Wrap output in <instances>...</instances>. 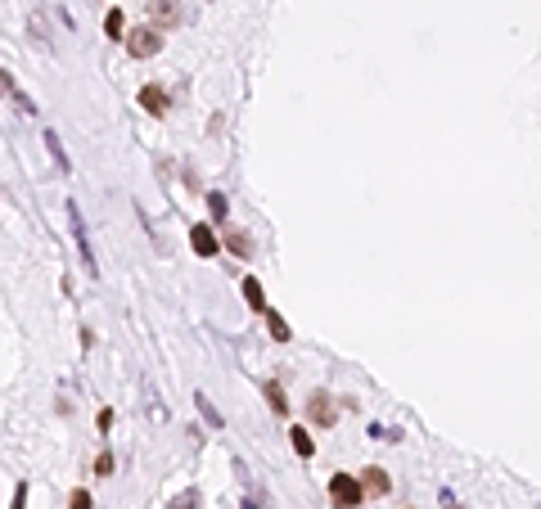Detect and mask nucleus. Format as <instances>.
Here are the masks:
<instances>
[{
	"label": "nucleus",
	"mask_w": 541,
	"mask_h": 509,
	"mask_svg": "<svg viewBox=\"0 0 541 509\" xmlns=\"http://www.w3.org/2000/svg\"><path fill=\"white\" fill-rule=\"evenodd\" d=\"M189 248H194L198 257H217V235L207 226H194L189 230Z\"/></svg>",
	"instance_id": "6"
},
{
	"label": "nucleus",
	"mask_w": 541,
	"mask_h": 509,
	"mask_svg": "<svg viewBox=\"0 0 541 509\" xmlns=\"http://www.w3.org/2000/svg\"><path fill=\"white\" fill-rule=\"evenodd\" d=\"M207 207H212V217H226V212H230V203H226V194H207Z\"/></svg>",
	"instance_id": "17"
},
{
	"label": "nucleus",
	"mask_w": 541,
	"mask_h": 509,
	"mask_svg": "<svg viewBox=\"0 0 541 509\" xmlns=\"http://www.w3.org/2000/svg\"><path fill=\"white\" fill-rule=\"evenodd\" d=\"M68 217H72V235H77V253H81V266L95 275V253H91V239H86V221H81V207L68 203Z\"/></svg>",
	"instance_id": "4"
},
{
	"label": "nucleus",
	"mask_w": 541,
	"mask_h": 509,
	"mask_svg": "<svg viewBox=\"0 0 541 509\" xmlns=\"http://www.w3.org/2000/svg\"><path fill=\"white\" fill-rule=\"evenodd\" d=\"M194 505H198V492H180L172 509H194Z\"/></svg>",
	"instance_id": "19"
},
{
	"label": "nucleus",
	"mask_w": 541,
	"mask_h": 509,
	"mask_svg": "<svg viewBox=\"0 0 541 509\" xmlns=\"http://www.w3.org/2000/svg\"><path fill=\"white\" fill-rule=\"evenodd\" d=\"M240 289H244V302H249L253 311H267V293H262V284L253 280V275H249V280L240 284Z\"/></svg>",
	"instance_id": "9"
},
{
	"label": "nucleus",
	"mask_w": 541,
	"mask_h": 509,
	"mask_svg": "<svg viewBox=\"0 0 541 509\" xmlns=\"http://www.w3.org/2000/svg\"><path fill=\"white\" fill-rule=\"evenodd\" d=\"M104 32H109L113 41H122V9H109V18H104Z\"/></svg>",
	"instance_id": "14"
},
{
	"label": "nucleus",
	"mask_w": 541,
	"mask_h": 509,
	"mask_svg": "<svg viewBox=\"0 0 541 509\" xmlns=\"http://www.w3.org/2000/svg\"><path fill=\"white\" fill-rule=\"evenodd\" d=\"M45 145H50V158L59 162L63 171H72V167H68V153H63V145H59V136H54V131H45Z\"/></svg>",
	"instance_id": "12"
},
{
	"label": "nucleus",
	"mask_w": 541,
	"mask_h": 509,
	"mask_svg": "<svg viewBox=\"0 0 541 509\" xmlns=\"http://www.w3.org/2000/svg\"><path fill=\"white\" fill-rule=\"evenodd\" d=\"M442 505H447V509H464V505H455V496H451V492H442Z\"/></svg>",
	"instance_id": "22"
},
{
	"label": "nucleus",
	"mask_w": 541,
	"mask_h": 509,
	"mask_svg": "<svg viewBox=\"0 0 541 509\" xmlns=\"http://www.w3.org/2000/svg\"><path fill=\"white\" fill-rule=\"evenodd\" d=\"M149 18L163 23V27H172L176 18H180V5H176V0H149Z\"/></svg>",
	"instance_id": "7"
},
{
	"label": "nucleus",
	"mask_w": 541,
	"mask_h": 509,
	"mask_svg": "<svg viewBox=\"0 0 541 509\" xmlns=\"http://www.w3.org/2000/svg\"><path fill=\"white\" fill-rule=\"evenodd\" d=\"M23 496H27V487L18 483V496H14V509H23Z\"/></svg>",
	"instance_id": "23"
},
{
	"label": "nucleus",
	"mask_w": 541,
	"mask_h": 509,
	"mask_svg": "<svg viewBox=\"0 0 541 509\" xmlns=\"http://www.w3.org/2000/svg\"><path fill=\"white\" fill-rule=\"evenodd\" d=\"M95 473H100V478L113 473V455H109V451H100V460H95Z\"/></svg>",
	"instance_id": "18"
},
{
	"label": "nucleus",
	"mask_w": 541,
	"mask_h": 509,
	"mask_svg": "<svg viewBox=\"0 0 541 509\" xmlns=\"http://www.w3.org/2000/svg\"><path fill=\"white\" fill-rule=\"evenodd\" d=\"M361 483H366L370 492H379V496H384L388 487H393V483H388V473H384V469H366V478H361Z\"/></svg>",
	"instance_id": "11"
},
{
	"label": "nucleus",
	"mask_w": 541,
	"mask_h": 509,
	"mask_svg": "<svg viewBox=\"0 0 541 509\" xmlns=\"http://www.w3.org/2000/svg\"><path fill=\"white\" fill-rule=\"evenodd\" d=\"M0 95H18V86H14V81H9V77H5V72H0Z\"/></svg>",
	"instance_id": "21"
},
{
	"label": "nucleus",
	"mask_w": 541,
	"mask_h": 509,
	"mask_svg": "<svg viewBox=\"0 0 541 509\" xmlns=\"http://www.w3.org/2000/svg\"><path fill=\"white\" fill-rule=\"evenodd\" d=\"M267 401H271V410H275V415H284V410H289V401H284L280 383H267Z\"/></svg>",
	"instance_id": "13"
},
{
	"label": "nucleus",
	"mask_w": 541,
	"mask_h": 509,
	"mask_svg": "<svg viewBox=\"0 0 541 509\" xmlns=\"http://www.w3.org/2000/svg\"><path fill=\"white\" fill-rule=\"evenodd\" d=\"M122 41H127V54H136V59H154V54L163 50V36H158L154 27H136V32H127Z\"/></svg>",
	"instance_id": "1"
},
{
	"label": "nucleus",
	"mask_w": 541,
	"mask_h": 509,
	"mask_svg": "<svg viewBox=\"0 0 541 509\" xmlns=\"http://www.w3.org/2000/svg\"><path fill=\"white\" fill-rule=\"evenodd\" d=\"M226 248H230L235 257H253L249 253V235H226Z\"/></svg>",
	"instance_id": "15"
},
{
	"label": "nucleus",
	"mask_w": 541,
	"mask_h": 509,
	"mask_svg": "<svg viewBox=\"0 0 541 509\" xmlns=\"http://www.w3.org/2000/svg\"><path fill=\"white\" fill-rule=\"evenodd\" d=\"M68 509H91V496H86V492H72V501H68Z\"/></svg>",
	"instance_id": "20"
},
{
	"label": "nucleus",
	"mask_w": 541,
	"mask_h": 509,
	"mask_svg": "<svg viewBox=\"0 0 541 509\" xmlns=\"http://www.w3.org/2000/svg\"><path fill=\"white\" fill-rule=\"evenodd\" d=\"M307 415H311V424L329 428V424L338 419V410H334V397H329V392H311V397H307Z\"/></svg>",
	"instance_id": "3"
},
{
	"label": "nucleus",
	"mask_w": 541,
	"mask_h": 509,
	"mask_svg": "<svg viewBox=\"0 0 541 509\" xmlns=\"http://www.w3.org/2000/svg\"><path fill=\"white\" fill-rule=\"evenodd\" d=\"M267 324H271V334H275V338H280V343H289V324H284V320H280V315H275V311L267 315Z\"/></svg>",
	"instance_id": "16"
},
{
	"label": "nucleus",
	"mask_w": 541,
	"mask_h": 509,
	"mask_svg": "<svg viewBox=\"0 0 541 509\" xmlns=\"http://www.w3.org/2000/svg\"><path fill=\"white\" fill-rule=\"evenodd\" d=\"M289 441H293V451H298L302 460H311V455H316V441L307 437V428H289Z\"/></svg>",
	"instance_id": "10"
},
{
	"label": "nucleus",
	"mask_w": 541,
	"mask_h": 509,
	"mask_svg": "<svg viewBox=\"0 0 541 509\" xmlns=\"http://www.w3.org/2000/svg\"><path fill=\"white\" fill-rule=\"evenodd\" d=\"M167 104H172V100H167V91H163V86H145V91H140V109H145V113H154V118H163V113H167Z\"/></svg>",
	"instance_id": "5"
},
{
	"label": "nucleus",
	"mask_w": 541,
	"mask_h": 509,
	"mask_svg": "<svg viewBox=\"0 0 541 509\" xmlns=\"http://www.w3.org/2000/svg\"><path fill=\"white\" fill-rule=\"evenodd\" d=\"M329 501H334V509H356L361 505V483L347 473H334L329 478Z\"/></svg>",
	"instance_id": "2"
},
{
	"label": "nucleus",
	"mask_w": 541,
	"mask_h": 509,
	"mask_svg": "<svg viewBox=\"0 0 541 509\" xmlns=\"http://www.w3.org/2000/svg\"><path fill=\"white\" fill-rule=\"evenodd\" d=\"M194 406H198V415L207 419V428H221L226 419H221V410L212 406V397H207V392H194Z\"/></svg>",
	"instance_id": "8"
}]
</instances>
